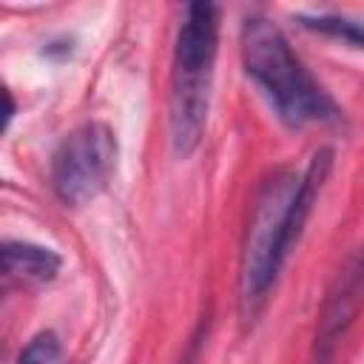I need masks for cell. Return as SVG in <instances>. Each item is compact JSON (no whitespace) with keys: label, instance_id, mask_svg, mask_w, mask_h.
<instances>
[{"label":"cell","instance_id":"obj_5","mask_svg":"<svg viewBox=\"0 0 364 364\" xmlns=\"http://www.w3.org/2000/svg\"><path fill=\"white\" fill-rule=\"evenodd\" d=\"M361 304H364V247L347 256V262L338 267V273L333 276L324 293L310 344V364L336 361V353L344 344L350 327L355 324Z\"/></svg>","mask_w":364,"mask_h":364},{"label":"cell","instance_id":"obj_8","mask_svg":"<svg viewBox=\"0 0 364 364\" xmlns=\"http://www.w3.org/2000/svg\"><path fill=\"white\" fill-rule=\"evenodd\" d=\"M17 364H63V344H60V338L51 330L37 333L20 350Z\"/></svg>","mask_w":364,"mask_h":364},{"label":"cell","instance_id":"obj_1","mask_svg":"<svg viewBox=\"0 0 364 364\" xmlns=\"http://www.w3.org/2000/svg\"><path fill=\"white\" fill-rule=\"evenodd\" d=\"M333 156V148L324 145L313 151L301 173L296 168H276L262 179L239 259V313L245 321H256L264 310L270 287L276 284L330 176Z\"/></svg>","mask_w":364,"mask_h":364},{"label":"cell","instance_id":"obj_9","mask_svg":"<svg viewBox=\"0 0 364 364\" xmlns=\"http://www.w3.org/2000/svg\"><path fill=\"white\" fill-rule=\"evenodd\" d=\"M208 316L196 324V330L191 333V338H188V344H185V353H182V358H179V364H196L199 361V353H202V347H205V338H208Z\"/></svg>","mask_w":364,"mask_h":364},{"label":"cell","instance_id":"obj_2","mask_svg":"<svg viewBox=\"0 0 364 364\" xmlns=\"http://www.w3.org/2000/svg\"><path fill=\"white\" fill-rule=\"evenodd\" d=\"M242 63L247 77L264 91L276 117L290 128L336 125L341 108L313 80L290 48L282 28L264 14H247L242 23Z\"/></svg>","mask_w":364,"mask_h":364},{"label":"cell","instance_id":"obj_3","mask_svg":"<svg viewBox=\"0 0 364 364\" xmlns=\"http://www.w3.org/2000/svg\"><path fill=\"white\" fill-rule=\"evenodd\" d=\"M219 54V6L188 3L182 9L168 94V134L176 156H191L205 134L213 65Z\"/></svg>","mask_w":364,"mask_h":364},{"label":"cell","instance_id":"obj_6","mask_svg":"<svg viewBox=\"0 0 364 364\" xmlns=\"http://www.w3.org/2000/svg\"><path fill=\"white\" fill-rule=\"evenodd\" d=\"M60 264H63L60 253L46 247V245L20 242V239L3 242V270L11 279L31 282V284H46L60 273Z\"/></svg>","mask_w":364,"mask_h":364},{"label":"cell","instance_id":"obj_4","mask_svg":"<svg viewBox=\"0 0 364 364\" xmlns=\"http://www.w3.org/2000/svg\"><path fill=\"white\" fill-rule=\"evenodd\" d=\"M119 145L105 122H82L74 128L51 156V188L65 205H85L97 199L114 171Z\"/></svg>","mask_w":364,"mask_h":364},{"label":"cell","instance_id":"obj_7","mask_svg":"<svg viewBox=\"0 0 364 364\" xmlns=\"http://www.w3.org/2000/svg\"><path fill=\"white\" fill-rule=\"evenodd\" d=\"M296 20L310 31L344 40L347 46L364 51V23H358V20H350V17H341V14H299Z\"/></svg>","mask_w":364,"mask_h":364}]
</instances>
